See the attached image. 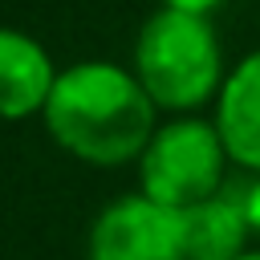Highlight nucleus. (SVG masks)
Listing matches in <instances>:
<instances>
[{
  "label": "nucleus",
  "mask_w": 260,
  "mask_h": 260,
  "mask_svg": "<svg viewBox=\"0 0 260 260\" xmlns=\"http://www.w3.org/2000/svg\"><path fill=\"white\" fill-rule=\"evenodd\" d=\"M158 106L134 77L114 61H77L57 73L45 102V126L53 142L93 167H122L142 158L154 138Z\"/></svg>",
  "instance_id": "nucleus-1"
},
{
  "label": "nucleus",
  "mask_w": 260,
  "mask_h": 260,
  "mask_svg": "<svg viewBox=\"0 0 260 260\" xmlns=\"http://www.w3.org/2000/svg\"><path fill=\"white\" fill-rule=\"evenodd\" d=\"M134 77L158 110L187 114L223 89V53L207 16L158 8L134 41Z\"/></svg>",
  "instance_id": "nucleus-2"
},
{
  "label": "nucleus",
  "mask_w": 260,
  "mask_h": 260,
  "mask_svg": "<svg viewBox=\"0 0 260 260\" xmlns=\"http://www.w3.org/2000/svg\"><path fill=\"white\" fill-rule=\"evenodd\" d=\"M228 150L215 130V122H203L195 114L171 118L154 130L138 158V179L142 195H150L162 207L187 211L211 195L223 191V171H228Z\"/></svg>",
  "instance_id": "nucleus-3"
},
{
  "label": "nucleus",
  "mask_w": 260,
  "mask_h": 260,
  "mask_svg": "<svg viewBox=\"0 0 260 260\" xmlns=\"http://www.w3.org/2000/svg\"><path fill=\"white\" fill-rule=\"evenodd\" d=\"M89 260H187L183 211L150 195H118L89 228Z\"/></svg>",
  "instance_id": "nucleus-4"
},
{
  "label": "nucleus",
  "mask_w": 260,
  "mask_h": 260,
  "mask_svg": "<svg viewBox=\"0 0 260 260\" xmlns=\"http://www.w3.org/2000/svg\"><path fill=\"white\" fill-rule=\"evenodd\" d=\"M215 130L236 167L260 175V49H252L228 77L215 98Z\"/></svg>",
  "instance_id": "nucleus-5"
},
{
  "label": "nucleus",
  "mask_w": 260,
  "mask_h": 260,
  "mask_svg": "<svg viewBox=\"0 0 260 260\" xmlns=\"http://www.w3.org/2000/svg\"><path fill=\"white\" fill-rule=\"evenodd\" d=\"M57 69L45 45L28 32L0 28V118L20 122L28 114H45Z\"/></svg>",
  "instance_id": "nucleus-6"
},
{
  "label": "nucleus",
  "mask_w": 260,
  "mask_h": 260,
  "mask_svg": "<svg viewBox=\"0 0 260 260\" xmlns=\"http://www.w3.org/2000/svg\"><path fill=\"white\" fill-rule=\"evenodd\" d=\"M187 223V260H240L248 252V215L240 187H223L219 195L183 211Z\"/></svg>",
  "instance_id": "nucleus-7"
},
{
  "label": "nucleus",
  "mask_w": 260,
  "mask_h": 260,
  "mask_svg": "<svg viewBox=\"0 0 260 260\" xmlns=\"http://www.w3.org/2000/svg\"><path fill=\"white\" fill-rule=\"evenodd\" d=\"M240 199H244V215H248L252 236H260V175H256L252 183H244V187H240Z\"/></svg>",
  "instance_id": "nucleus-8"
},
{
  "label": "nucleus",
  "mask_w": 260,
  "mask_h": 260,
  "mask_svg": "<svg viewBox=\"0 0 260 260\" xmlns=\"http://www.w3.org/2000/svg\"><path fill=\"white\" fill-rule=\"evenodd\" d=\"M223 0H162V8H179V12H199V16H207L211 8H219Z\"/></svg>",
  "instance_id": "nucleus-9"
},
{
  "label": "nucleus",
  "mask_w": 260,
  "mask_h": 260,
  "mask_svg": "<svg viewBox=\"0 0 260 260\" xmlns=\"http://www.w3.org/2000/svg\"><path fill=\"white\" fill-rule=\"evenodd\" d=\"M240 260H260V248H248V252H244Z\"/></svg>",
  "instance_id": "nucleus-10"
}]
</instances>
